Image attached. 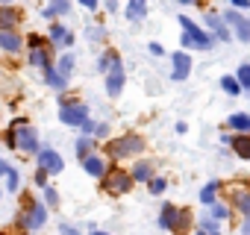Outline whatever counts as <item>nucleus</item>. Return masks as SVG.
Here are the masks:
<instances>
[{"label": "nucleus", "mask_w": 250, "mask_h": 235, "mask_svg": "<svg viewBox=\"0 0 250 235\" xmlns=\"http://www.w3.org/2000/svg\"><path fill=\"white\" fill-rule=\"evenodd\" d=\"M121 88H124V65H121V59L115 56V59H112V65H109L106 91H109V97H118V94H121Z\"/></svg>", "instance_id": "6"}, {"label": "nucleus", "mask_w": 250, "mask_h": 235, "mask_svg": "<svg viewBox=\"0 0 250 235\" xmlns=\"http://www.w3.org/2000/svg\"><path fill=\"white\" fill-rule=\"evenodd\" d=\"M62 235H80V232H77L74 226H62Z\"/></svg>", "instance_id": "36"}, {"label": "nucleus", "mask_w": 250, "mask_h": 235, "mask_svg": "<svg viewBox=\"0 0 250 235\" xmlns=\"http://www.w3.org/2000/svg\"><path fill=\"white\" fill-rule=\"evenodd\" d=\"M50 39H53V41H62V39H65V41H71V36L65 33V27H62V24H53V27H50Z\"/></svg>", "instance_id": "26"}, {"label": "nucleus", "mask_w": 250, "mask_h": 235, "mask_svg": "<svg viewBox=\"0 0 250 235\" xmlns=\"http://www.w3.org/2000/svg\"><path fill=\"white\" fill-rule=\"evenodd\" d=\"M197 235H206V232H197Z\"/></svg>", "instance_id": "40"}, {"label": "nucleus", "mask_w": 250, "mask_h": 235, "mask_svg": "<svg viewBox=\"0 0 250 235\" xmlns=\"http://www.w3.org/2000/svg\"><path fill=\"white\" fill-rule=\"evenodd\" d=\"M238 136H250V115L247 112H235V115H229V121H227Z\"/></svg>", "instance_id": "12"}, {"label": "nucleus", "mask_w": 250, "mask_h": 235, "mask_svg": "<svg viewBox=\"0 0 250 235\" xmlns=\"http://www.w3.org/2000/svg\"><path fill=\"white\" fill-rule=\"evenodd\" d=\"M39 168H42L44 174H59V171L65 168V159H62L56 150H42V153H39Z\"/></svg>", "instance_id": "7"}, {"label": "nucleus", "mask_w": 250, "mask_h": 235, "mask_svg": "<svg viewBox=\"0 0 250 235\" xmlns=\"http://www.w3.org/2000/svg\"><path fill=\"white\" fill-rule=\"evenodd\" d=\"M36 182H39V185H44V182H47V174H44V171H39V174H36Z\"/></svg>", "instance_id": "35"}, {"label": "nucleus", "mask_w": 250, "mask_h": 235, "mask_svg": "<svg viewBox=\"0 0 250 235\" xmlns=\"http://www.w3.org/2000/svg\"><path fill=\"white\" fill-rule=\"evenodd\" d=\"M147 185H150V194H162V191H165V185H168V182H165V179H162V176H153V179H150V182H147Z\"/></svg>", "instance_id": "30"}, {"label": "nucleus", "mask_w": 250, "mask_h": 235, "mask_svg": "<svg viewBox=\"0 0 250 235\" xmlns=\"http://www.w3.org/2000/svg\"><path fill=\"white\" fill-rule=\"evenodd\" d=\"M206 24H209V27L218 33V39H221V41H229V30L221 24V18H218L215 12H206Z\"/></svg>", "instance_id": "17"}, {"label": "nucleus", "mask_w": 250, "mask_h": 235, "mask_svg": "<svg viewBox=\"0 0 250 235\" xmlns=\"http://www.w3.org/2000/svg\"><path fill=\"white\" fill-rule=\"evenodd\" d=\"M59 118H62V124H71V127H83V124L88 121V109H85L83 103H71V106H62Z\"/></svg>", "instance_id": "5"}, {"label": "nucleus", "mask_w": 250, "mask_h": 235, "mask_svg": "<svg viewBox=\"0 0 250 235\" xmlns=\"http://www.w3.org/2000/svg\"><path fill=\"white\" fill-rule=\"evenodd\" d=\"M106 150H109V156H112V159H124V156L142 153V150H145V141H142V136H136V133H127V136L115 138L112 144H106Z\"/></svg>", "instance_id": "2"}, {"label": "nucleus", "mask_w": 250, "mask_h": 235, "mask_svg": "<svg viewBox=\"0 0 250 235\" xmlns=\"http://www.w3.org/2000/svg\"><path fill=\"white\" fill-rule=\"evenodd\" d=\"M241 235H250V217H247V220L241 223Z\"/></svg>", "instance_id": "37"}, {"label": "nucleus", "mask_w": 250, "mask_h": 235, "mask_svg": "<svg viewBox=\"0 0 250 235\" xmlns=\"http://www.w3.org/2000/svg\"><path fill=\"white\" fill-rule=\"evenodd\" d=\"M15 24H18V9H12V6H0V33H12Z\"/></svg>", "instance_id": "14"}, {"label": "nucleus", "mask_w": 250, "mask_h": 235, "mask_svg": "<svg viewBox=\"0 0 250 235\" xmlns=\"http://www.w3.org/2000/svg\"><path fill=\"white\" fill-rule=\"evenodd\" d=\"M229 144H232V150H235L241 159H247V162H250V136H235Z\"/></svg>", "instance_id": "19"}, {"label": "nucleus", "mask_w": 250, "mask_h": 235, "mask_svg": "<svg viewBox=\"0 0 250 235\" xmlns=\"http://www.w3.org/2000/svg\"><path fill=\"white\" fill-rule=\"evenodd\" d=\"M177 223H180V209L171 206V203H165L162 206V215H159V226L168 229V232H177Z\"/></svg>", "instance_id": "9"}, {"label": "nucleus", "mask_w": 250, "mask_h": 235, "mask_svg": "<svg viewBox=\"0 0 250 235\" xmlns=\"http://www.w3.org/2000/svg\"><path fill=\"white\" fill-rule=\"evenodd\" d=\"M30 62L47 71V53H44V50H33V53H30Z\"/></svg>", "instance_id": "27"}, {"label": "nucleus", "mask_w": 250, "mask_h": 235, "mask_svg": "<svg viewBox=\"0 0 250 235\" xmlns=\"http://www.w3.org/2000/svg\"><path fill=\"white\" fill-rule=\"evenodd\" d=\"M145 15H147V6L142 3V0H136V3H130V6H127V18L139 21V18H145Z\"/></svg>", "instance_id": "22"}, {"label": "nucleus", "mask_w": 250, "mask_h": 235, "mask_svg": "<svg viewBox=\"0 0 250 235\" xmlns=\"http://www.w3.org/2000/svg\"><path fill=\"white\" fill-rule=\"evenodd\" d=\"M44 197H47V203L53 206V203H56V188H44Z\"/></svg>", "instance_id": "33"}, {"label": "nucleus", "mask_w": 250, "mask_h": 235, "mask_svg": "<svg viewBox=\"0 0 250 235\" xmlns=\"http://www.w3.org/2000/svg\"><path fill=\"white\" fill-rule=\"evenodd\" d=\"M171 62H174V79H186L188 74H191V56L188 53H174L171 56Z\"/></svg>", "instance_id": "10"}, {"label": "nucleus", "mask_w": 250, "mask_h": 235, "mask_svg": "<svg viewBox=\"0 0 250 235\" xmlns=\"http://www.w3.org/2000/svg\"><path fill=\"white\" fill-rule=\"evenodd\" d=\"M180 24H183V47H194V50H209L212 47V36H206L194 21L180 15Z\"/></svg>", "instance_id": "1"}, {"label": "nucleus", "mask_w": 250, "mask_h": 235, "mask_svg": "<svg viewBox=\"0 0 250 235\" xmlns=\"http://www.w3.org/2000/svg\"><path fill=\"white\" fill-rule=\"evenodd\" d=\"M83 165H85V174H91V176H103V174H106V165H103V159H97V156H88Z\"/></svg>", "instance_id": "20"}, {"label": "nucleus", "mask_w": 250, "mask_h": 235, "mask_svg": "<svg viewBox=\"0 0 250 235\" xmlns=\"http://www.w3.org/2000/svg\"><path fill=\"white\" fill-rule=\"evenodd\" d=\"M147 50H150V53H153V56H162V53H165V50H162V44H156V41H153V44H150V47H147Z\"/></svg>", "instance_id": "34"}, {"label": "nucleus", "mask_w": 250, "mask_h": 235, "mask_svg": "<svg viewBox=\"0 0 250 235\" xmlns=\"http://www.w3.org/2000/svg\"><path fill=\"white\" fill-rule=\"evenodd\" d=\"M209 217H212V220H227V217H229V206H227V203H215L212 212H209Z\"/></svg>", "instance_id": "24"}, {"label": "nucleus", "mask_w": 250, "mask_h": 235, "mask_svg": "<svg viewBox=\"0 0 250 235\" xmlns=\"http://www.w3.org/2000/svg\"><path fill=\"white\" fill-rule=\"evenodd\" d=\"M9 171H12V168H9V165H6L3 159H0V174H9Z\"/></svg>", "instance_id": "38"}, {"label": "nucleus", "mask_w": 250, "mask_h": 235, "mask_svg": "<svg viewBox=\"0 0 250 235\" xmlns=\"http://www.w3.org/2000/svg\"><path fill=\"white\" fill-rule=\"evenodd\" d=\"M133 179H136V182H150V179H153V165H150V162H139V165L133 168Z\"/></svg>", "instance_id": "18"}, {"label": "nucleus", "mask_w": 250, "mask_h": 235, "mask_svg": "<svg viewBox=\"0 0 250 235\" xmlns=\"http://www.w3.org/2000/svg\"><path fill=\"white\" fill-rule=\"evenodd\" d=\"M224 21H229V24L235 27L238 41H250V21H247V18H241L235 9H229V12H224Z\"/></svg>", "instance_id": "8"}, {"label": "nucleus", "mask_w": 250, "mask_h": 235, "mask_svg": "<svg viewBox=\"0 0 250 235\" xmlns=\"http://www.w3.org/2000/svg\"><path fill=\"white\" fill-rule=\"evenodd\" d=\"M9 147H21V150H27V153L39 150L36 130H33V127H27L24 121H18V124L12 127V133H9Z\"/></svg>", "instance_id": "3"}, {"label": "nucleus", "mask_w": 250, "mask_h": 235, "mask_svg": "<svg viewBox=\"0 0 250 235\" xmlns=\"http://www.w3.org/2000/svg\"><path fill=\"white\" fill-rule=\"evenodd\" d=\"M221 88H224L227 94H232V97H238V94L244 91V88H241V82H238L235 77H224V79H221Z\"/></svg>", "instance_id": "21"}, {"label": "nucleus", "mask_w": 250, "mask_h": 235, "mask_svg": "<svg viewBox=\"0 0 250 235\" xmlns=\"http://www.w3.org/2000/svg\"><path fill=\"white\" fill-rule=\"evenodd\" d=\"M6 176H9V191H18V182H21V176H18L15 171H9Z\"/></svg>", "instance_id": "32"}, {"label": "nucleus", "mask_w": 250, "mask_h": 235, "mask_svg": "<svg viewBox=\"0 0 250 235\" xmlns=\"http://www.w3.org/2000/svg\"><path fill=\"white\" fill-rule=\"evenodd\" d=\"M91 235H109V232H91Z\"/></svg>", "instance_id": "39"}, {"label": "nucleus", "mask_w": 250, "mask_h": 235, "mask_svg": "<svg viewBox=\"0 0 250 235\" xmlns=\"http://www.w3.org/2000/svg\"><path fill=\"white\" fill-rule=\"evenodd\" d=\"M229 203L244 215V220L250 217V191H244V188H235V191H229Z\"/></svg>", "instance_id": "11"}, {"label": "nucleus", "mask_w": 250, "mask_h": 235, "mask_svg": "<svg viewBox=\"0 0 250 235\" xmlns=\"http://www.w3.org/2000/svg\"><path fill=\"white\" fill-rule=\"evenodd\" d=\"M0 47L9 50V53H18L21 50V36L18 33H0Z\"/></svg>", "instance_id": "16"}, {"label": "nucleus", "mask_w": 250, "mask_h": 235, "mask_svg": "<svg viewBox=\"0 0 250 235\" xmlns=\"http://www.w3.org/2000/svg\"><path fill=\"white\" fill-rule=\"evenodd\" d=\"M235 79L241 82V88H247V91H250V65H238V71H235Z\"/></svg>", "instance_id": "25"}, {"label": "nucleus", "mask_w": 250, "mask_h": 235, "mask_svg": "<svg viewBox=\"0 0 250 235\" xmlns=\"http://www.w3.org/2000/svg\"><path fill=\"white\" fill-rule=\"evenodd\" d=\"M47 82H50L53 88H62V85H65V77H62L59 71H50V68H47Z\"/></svg>", "instance_id": "28"}, {"label": "nucleus", "mask_w": 250, "mask_h": 235, "mask_svg": "<svg viewBox=\"0 0 250 235\" xmlns=\"http://www.w3.org/2000/svg\"><path fill=\"white\" fill-rule=\"evenodd\" d=\"M91 147H94V141H91V138H80V141H77V156L85 162V159L91 156Z\"/></svg>", "instance_id": "23"}, {"label": "nucleus", "mask_w": 250, "mask_h": 235, "mask_svg": "<svg viewBox=\"0 0 250 235\" xmlns=\"http://www.w3.org/2000/svg\"><path fill=\"white\" fill-rule=\"evenodd\" d=\"M133 182H136L133 174L115 168V171H109V176L103 179V191H109V194H127V191L133 188Z\"/></svg>", "instance_id": "4"}, {"label": "nucleus", "mask_w": 250, "mask_h": 235, "mask_svg": "<svg viewBox=\"0 0 250 235\" xmlns=\"http://www.w3.org/2000/svg\"><path fill=\"white\" fill-rule=\"evenodd\" d=\"M218 191H221V182H218V179L206 182V185H203V191H200V203H206V206H215V197H218Z\"/></svg>", "instance_id": "15"}, {"label": "nucleus", "mask_w": 250, "mask_h": 235, "mask_svg": "<svg viewBox=\"0 0 250 235\" xmlns=\"http://www.w3.org/2000/svg\"><path fill=\"white\" fill-rule=\"evenodd\" d=\"M71 68H74V56H71V53H65V56H62V62H59V74H62V77H68V71H71Z\"/></svg>", "instance_id": "29"}, {"label": "nucleus", "mask_w": 250, "mask_h": 235, "mask_svg": "<svg viewBox=\"0 0 250 235\" xmlns=\"http://www.w3.org/2000/svg\"><path fill=\"white\" fill-rule=\"evenodd\" d=\"M59 12H68V3H53V6H47V9H44V15H47V18L59 15Z\"/></svg>", "instance_id": "31"}, {"label": "nucleus", "mask_w": 250, "mask_h": 235, "mask_svg": "<svg viewBox=\"0 0 250 235\" xmlns=\"http://www.w3.org/2000/svg\"><path fill=\"white\" fill-rule=\"evenodd\" d=\"M44 220H47V215H44V206H42V203H33V206H30V212H27V217H24V226L36 229V226H42Z\"/></svg>", "instance_id": "13"}]
</instances>
